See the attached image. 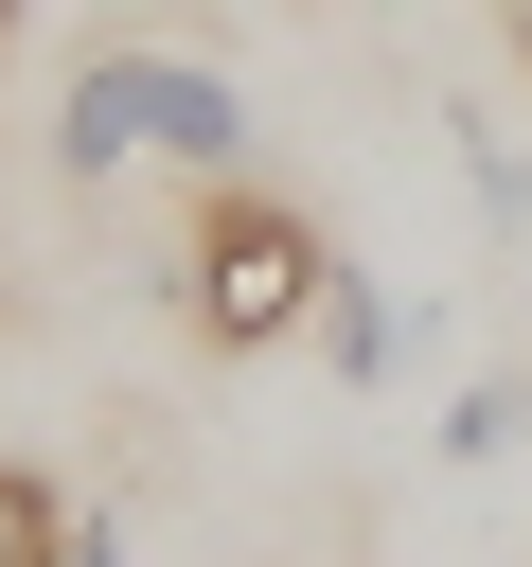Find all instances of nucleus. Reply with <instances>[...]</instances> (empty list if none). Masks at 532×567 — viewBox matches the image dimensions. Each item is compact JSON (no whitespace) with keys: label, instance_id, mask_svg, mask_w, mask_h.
Returning a JSON list of instances; mask_svg holds the SVG:
<instances>
[{"label":"nucleus","instance_id":"1","mask_svg":"<svg viewBox=\"0 0 532 567\" xmlns=\"http://www.w3.org/2000/svg\"><path fill=\"white\" fill-rule=\"evenodd\" d=\"M319 284H337V230H319L301 195H266V177H213V195H195V230H177V319H195L213 354H301V337H319Z\"/></svg>","mask_w":532,"mask_h":567},{"label":"nucleus","instance_id":"2","mask_svg":"<svg viewBox=\"0 0 532 567\" xmlns=\"http://www.w3.org/2000/svg\"><path fill=\"white\" fill-rule=\"evenodd\" d=\"M142 159H160V35H89V53L53 71V177L106 195V177H142Z\"/></svg>","mask_w":532,"mask_h":567},{"label":"nucleus","instance_id":"3","mask_svg":"<svg viewBox=\"0 0 532 567\" xmlns=\"http://www.w3.org/2000/svg\"><path fill=\"white\" fill-rule=\"evenodd\" d=\"M248 142H266V124H248V89H231L195 35H160V177H195V195H213V177H248Z\"/></svg>","mask_w":532,"mask_h":567},{"label":"nucleus","instance_id":"4","mask_svg":"<svg viewBox=\"0 0 532 567\" xmlns=\"http://www.w3.org/2000/svg\"><path fill=\"white\" fill-rule=\"evenodd\" d=\"M426 337H443V319H426V301H390L372 266H337V284H319V372H337V390H390Z\"/></svg>","mask_w":532,"mask_h":567},{"label":"nucleus","instance_id":"5","mask_svg":"<svg viewBox=\"0 0 532 567\" xmlns=\"http://www.w3.org/2000/svg\"><path fill=\"white\" fill-rule=\"evenodd\" d=\"M514 425H532V372H461L426 443H443V461H514Z\"/></svg>","mask_w":532,"mask_h":567},{"label":"nucleus","instance_id":"6","mask_svg":"<svg viewBox=\"0 0 532 567\" xmlns=\"http://www.w3.org/2000/svg\"><path fill=\"white\" fill-rule=\"evenodd\" d=\"M461 177H479V213H497V248H532V142L461 106Z\"/></svg>","mask_w":532,"mask_h":567},{"label":"nucleus","instance_id":"7","mask_svg":"<svg viewBox=\"0 0 532 567\" xmlns=\"http://www.w3.org/2000/svg\"><path fill=\"white\" fill-rule=\"evenodd\" d=\"M53 549H71V496L35 461H0V567H53Z\"/></svg>","mask_w":532,"mask_h":567},{"label":"nucleus","instance_id":"8","mask_svg":"<svg viewBox=\"0 0 532 567\" xmlns=\"http://www.w3.org/2000/svg\"><path fill=\"white\" fill-rule=\"evenodd\" d=\"M53 567H124V532H106V514H71V549H53Z\"/></svg>","mask_w":532,"mask_h":567},{"label":"nucleus","instance_id":"9","mask_svg":"<svg viewBox=\"0 0 532 567\" xmlns=\"http://www.w3.org/2000/svg\"><path fill=\"white\" fill-rule=\"evenodd\" d=\"M497 35H514V71H532V0H497Z\"/></svg>","mask_w":532,"mask_h":567},{"label":"nucleus","instance_id":"10","mask_svg":"<svg viewBox=\"0 0 532 567\" xmlns=\"http://www.w3.org/2000/svg\"><path fill=\"white\" fill-rule=\"evenodd\" d=\"M18 18H35V0H0V53H18Z\"/></svg>","mask_w":532,"mask_h":567}]
</instances>
